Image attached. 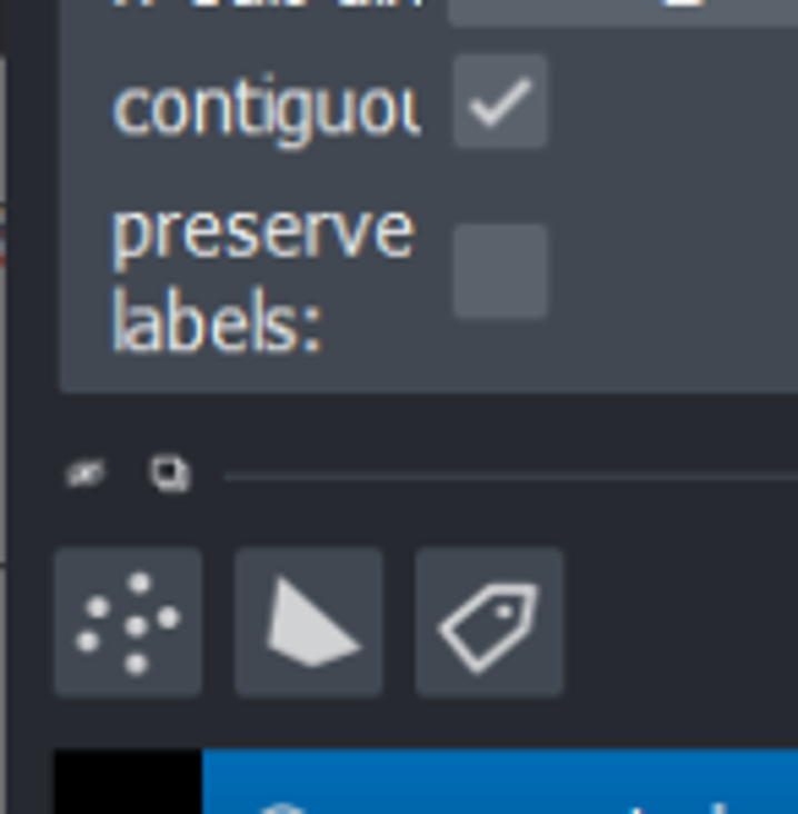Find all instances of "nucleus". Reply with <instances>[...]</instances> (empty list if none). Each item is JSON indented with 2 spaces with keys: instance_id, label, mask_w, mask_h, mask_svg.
Returning <instances> with one entry per match:
<instances>
[{
  "instance_id": "obj_1",
  "label": "nucleus",
  "mask_w": 798,
  "mask_h": 814,
  "mask_svg": "<svg viewBox=\"0 0 798 814\" xmlns=\"http://www.w3.org/2000/svg\"><path fill=\"white\" fill-rule=\"evenodd\" d=\"M164 339H170V322H159V312L116 301V345L121 350H159Z\"/></svg>"
},
{
  "instance_id": "obj_2",
  "label": "nucleus",
  "mask_w": 798,
  "mask_h": 814,
  "mask_svg": "<svg viewBox=\"0 0 798 814\" xmlns=\"http://www.w3.org/2000/svg\"><path fill=\"white\" fill-rule=\"evenodd\" d=\"M268 251L279 257H318V230L301 214H273L268 219Z\"/></svg>"
},
{
  "instance_id": "obj_3",
  "label": "nucleus",
  "mask_w": 798,
  "mask_h": 814,
  "mask_svg": "<svg viewBox=\"0 0 798 814\" xmlns=\"http://www.w3.org/2000/svg\"><path fill=\"white\" fill-rule=\"evenodd\" d=\"M110 241H116V262H132L142 251H159V219L153 214H116Z\"/></svg>"
},
{
  "instance_id": "obj_4",
  "label": "nucleus",
  "mask_w": 798,
  "mask_h": 814,
  "mask_svg": "<svg viewBox=\"0 0 798 814\" xmlns=\"http://www.w3.org/2000/svg\"><path fill=\"white\" fill-rule=\"evenodd\" d=\"M236 131H279V99L263 88H236Z\"/></svg>"
},
{
  "instance_id": "obj_5",
  "label": "nucleus",
  "mask_w": 798,
  "mask_h": 814,
  "mask_svg": "<svg viewBox=\"0 0 798 814\" xmlns=\"http://www.w3.org/2000/svg\"><path fill=\"white\" fill-rule=\"evenodd\" d=\"M116 126H121V131H132V137H142V131H159V93L127 88V93L116 99Z\"/></svg>"
},
{
  "instance_id": "obj_6",
  "label": "nucleus",
  "mask_w": 798,
  "mask_h": 814,
  "mask_svg": "<svg viewBox=\"0 0 798 814\" xmlns=\"http://www.w3.org/2000/svg\"><path fill=\"white\" fill-rule=\"evenodd\" d=\"M181 241H187V251H198V257H213V251L230 241V219H219V214H192L187 230H181Z\"/></svg>"
},
{
  "instance_id": "obj_7",
  "label": "nucleus",
  "mask_w": 798,
  "mask_h": 814,
  "mask_svg": "<svg viewBox=\"0 0 798 814\" xmlns=\"http://www.w3.org/2000/svg\"><path fill=\"white\" fill-rule=\"evenodd\" d=\"M192 110H198V126H192V131H230V126H236V93L208 88V93L192 99Z\"/></svg>"
},
{
  "instance_id": "obj_8",
  "label": "nucleus",
  "mask_w": 798,
  "mask_h": 814,
  "mask_svg": "<svg viewBox=\"0 0 798 814\" xmlns=\"http://www.w3.org/2000/svg\"><path fill=\"white\" fill-rule=\"evenodd\" d=\"M318 126V99L312 93H279V131H296V137H312Z\"/></svg>"
},
{
  "instance_id": "obj_9",
  "label": "nucleus",
  "mask_w": 798,
  "mask_h": 814,
  "mask_svg": "<svg viewBox=\"0 0 798 814\" xmlns=\"http://www.w3.org/2000/svg\"><path fill=\"white\" fill-rule=\"evenodd\" d=\"M350 126H361V105H350L345 93H318V131L345 137Z\"/></svg>"
},
{
  "instance_id": "obj_10",
  "label": "nucleus",
  "mask_w": 798,
  "mask_h": 814,
  "mask_svg": "<svg viewBox=\"0 0 798 814\" xmlns=\"http://www.w3.org/2000/svg\"><path fill=\"white\" fill-rule=\"evenodd\" d=\"M208 334L219 339V350H241L247 334H258V328H252V317L241 312V307H219V317L208 322Z\"/></svg>"
},
{
  "instance_id": "obj_11",
  "label": "nucleus",
  "mask_w": 798,
  "mask_h": 814,
  "mask_svg": "<svg viewBox=\"0 0 798 814\" xmlns=\"http://www.w3.org/2000/svg\"><path fill=\"white\" fill-rule=\"evenodd\" d=\"M225 247L236 251V257H252L258 247H268V225L258 214H230V241Z\"/></svg>"
},
{
  "instance_id": "obj_12",
  "label": "nucleus",
  "mask_w": 798,
  "mask_h": 814,
  "mask_svg": "<svg viewBox=\"0 0 798 814\" xmlns=\"http://www.w3.org/2000/svg\"><path fill=\"white\" fill-rule=\"evenodd\" d=\"M170 307H176V301H170ZM164 322H170V350H198L202 334H208L202 312H192V307H176Z\"/></svg>"
},
{
  "instance_id": "obj_13",
  "label": "nucleus",
  "mask_w": 798,
  "mask_h": 814,
  "mask_svg": "<svg viewBox=\"0 0 798 814\" xmlns=\"http://www.w3.org/2000/svg\"><path fill=\"white\" fill-rule=\"evenodd\" d=\"M378 230V219L372 214H333V241H339V251H356L367 247V236Z\"/></svg>"
},
{
  "instance_id": "obj_14",
  "label": "nucleus",
  "mask_w": 798,
  "mask_h": 814,
  "mask_svg": "<svg viewBox=\"0 0 798 814\" xmlns=\"http://www.w3.org/2000/svg\"><path fill=\"white\" fill-rule=\"evenodd\" d=\"M356 105H361V131H378V137H383V131H395V116H399L395 93H383V88H378V93H367V99H356Z\"/></svg>"
},
{
  "instance_id": "obj_15",
  "label": "nucleus",
  "mask_w": 798,
  "mask_h": 814,
  "mask_svg": "<svg viewBox=\"0 0 798 814\" xmlns=\"http://www.w3.org/2000/svg\"><path fill=\"white\" fill-rule=\"evenodd\" d=\"M372 236H378V247L389 251V257H405L410 241H416V225H410V214H383Z\"/></svg>"
},
{
  "instance_id": "obj_16",
  "label": "nucleus",
  "mask_w": 798,
  "mask_h": 814,
  "mask_svg": "<svg viewBox=\"0 0 798 814\" xmlns=\"http://www.w3.org/2000/svg\"><path fill=\"white\" fill-rule=\"evenodd\" d=\"M263 350H290L296 345V317L290 312H268V317H258V334H252Z\"/></svg>"
},
{
  "instance_id": "obj_17",
  "label": "nucleus",
  "mask_w": 798,
  "mask_h": 814,
  "mask_svg": "<svg viewBox=\"0 0 798 814\" xmlns=\"http://www.w3.org/2000/svg\"><path fill=\"white\" fill-rule=\"evenodd\" d=\"M198 126V110L187 93H159V131H192Z\"/></svg>"
},
{
  "instance_id": "obj_18",
  "label": "nucleus",
  "mask_w": 798,
  "mask_h": 814,
  "mask_svg": "<svg viewBox=\"0 0 798 814\" xmlns=\"http://www.w3.org/2000/svg\"><path fill=\"white\" fill-rule=\"evenodd\" d=\"M153 482H159L164 493H181V487H187V465H181V459H153Z\"/></svg>"
},
{
  "instance_id": "obj_19",
  "label": "nucleus",
  "mask_w": 798,
  "mask_h": 814,
  "mask_svg": "<svg viewBox=\"0 0 798 814\" xmlns=\"http://www.w3.org/2000/svg\"><path fill=\"white\" fill-rule=\"evenodd\" d=\"M159 251H176V214H159Z\"/></svg>"
},
{
  "instance_id": "obj_20",
  "label": "nucleus",
  "mask_w": 798,
  "mask_h": 814,
  "mask_svg": "<svg viewBox=\"0 0 798 814\" xmlns=\"http://www.w3.org/2000/svg\"><path fill=\"white\" fill-rule=\"evenodd\" d=\"M399 126H405V131H421V121H416V99H410V93H399Z\"/></svg>"
},
{
  "instance_id": "obj_21",
  "label": "nucleus",
  "mask_w": 798,
  "mask_h": 814,
  "mask_svg": "<svg viewBox=\"0 0 798 814\" xmlns=\"http://www.w3.org/2000/svg\"><path fill=\"white\" fill-rule=\"evenodd\" d=\"M236 6H263V0H236Z\"/></svg>"
},
{
  "instance_id": "obj_22",
  "label": "nucleus",
  "mask_w": 798,
  "mask_h": 814,
  "mask_svg": "<svg viewBox=\"0 0 798 814\" xmlns=\"http://www.w3.org/2000/svg\"><path fill=\"white\" fill-rule=\"evenodd\" d=\"M273 6H301V0H273Z\"/></svg>"
},
{
  "instance_id": "obj_23",
  "label": "nucleus",
  "mask_w": 798,
  "mask_h": 814,
  "mask_svg": "<svg viewBox=\"0 0 798 814\" xmlns=\"http://www.w3.org/2000/svg\"><path fill=\"white\" fill-rule=\"evenodd\" d=\"M339 6H367V0H339Z\"/></svg>"
},
{
  "instance_id": "obj_24",
  "label": "nucleus",
  "mask_w": 798,
  "mask_h": 814,
  "mask_svg": "<svg viewBox=\"0 0 798 814\" xmlns=\"http://www.w3.org/2000/svg\"><path fill=\"white\" fill-rule=\"evenodd\" d=\"M121 6H148V0H121Z\"/></svg>"
},
{
  "instance_id": "obj_25",
  "label": "nucleus",
  "mask_w": 798,
  "mask_h": 814,
  "mask_svg": "<svg viewBox=\"0 0 798 814\" xmlns=\"http://www.w3.org/2000/svg\"><path fill=\"white\" fill-rule=\"evenodd\" d=\"M389 6H416V0H389Z\"/></svg>"
},
{
  "instance_id": "obj_26",
  "label": "nucleus",
  "mask_w": 798,
  "mask_h": 814,
  "mask_svg": "<svg viewBox=\"0 0 798 814\" xmlns=\"http://www.w3.org/2000/svg\"><path fill=\"white\" fill-rule=\"evenodd\" d=\"M192 6H213V0H192Z\"/></svg>"
}]
</instances>
